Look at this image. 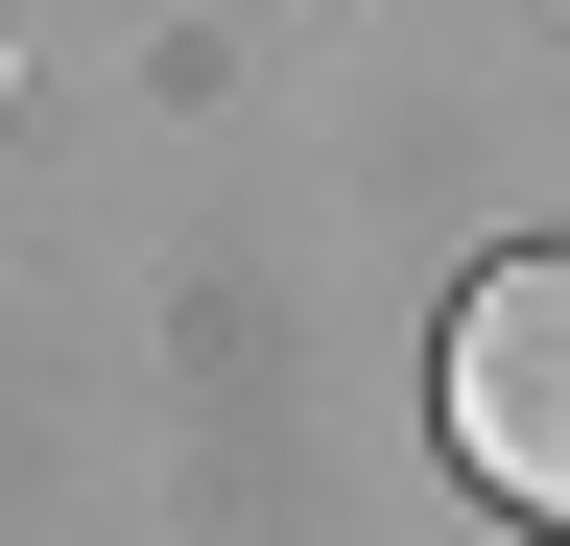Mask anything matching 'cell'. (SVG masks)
I'll return each instance as SVG.
<instances>
[{
    "label": "cell",
    "instance_id": "1",
    "mask_svg": "<svg viewBox=\"0 0 570 546\" xmlns=\"http://www.w3.org/2000/svg\"><path fill=\"white\" fill-rule=\"evenodd\" d=\"M452 451L523 523H570V238L475 261V309H452Z\"/></svg>",
    "mask_w": 570,
    "mask_h": 546
}]
</instances>
